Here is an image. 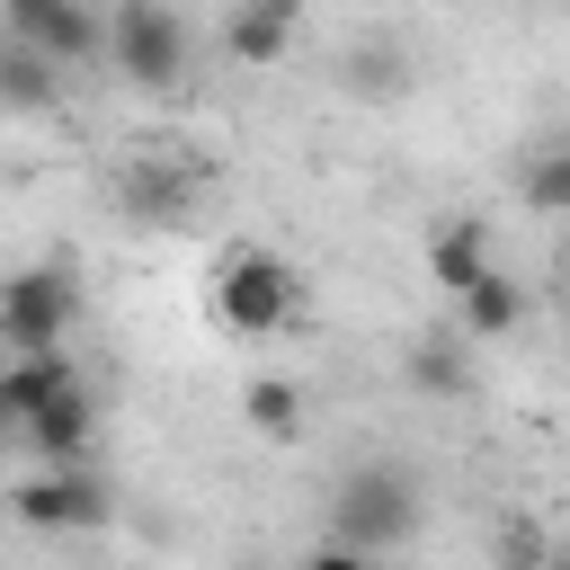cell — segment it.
<instances>
[{
	"label": "cell",
	"instance_id": "obj_11",
	"mask_svg": "<svg viewBox=\"0 0 570 570\" xmlns=\"http://www.w3.org/2000/svg\"><path fill=\"white\" fill-rule=\"evenodd\" d=\"M240 419H249V436H267V445H303V383H285V374H258L249 392H240Z\"/></svg>",
	"mask_w": 570,
	"mask_h": 570
},
{
	"label": "cell",
	"instance_id": "obj_14",
	"mask_svg": "<svg viewBox=\"0 0 570 570\" xmlns=\"http://www.w3.org/2000/svg\"><path fill=\"white\" fill-rule=\"evenodd\" d=\"M517 321H525V285H517L508 267H499L490 285H472V294H463V338H508Z\"/></svg>",
	"mask_w": 570,
	"mask_h": 570
},
{
	"label": "cell",
	"instance_id": "obj_12",
	"mask_svg": "<svg viewBox=\"0 0 570 570\" xmlns=\"http://www.w3.org/2000/svg\"><path fill=\"white\" fill-rule=\"evenodd\" d=\"M401 374H410V392H436V401L472 392V365H463V338H454V330H428V338H410Z\"/></svg>",
	"mask_w": 570,
	"mask_h": 570
},
{
	"label": "cell",
	"instance_id": "obj_3",
	"mask_svg": "<svg viewBox=\"0 0 570 570\" xmlns=\"http://www.w3.org/2000/svg\"><path fill=\"white\" fill-rule=\"evenodd\" d=\"M71 321H80V276L62 258H36V267L0 276V347L9 356H62Z\"/></svg>",
	"mask_w": 570,
	"mask_h": 570
},
{
	"label": "cell",
	"instance_id": "obj_10",
	"mask_svg": "<svg viewBox=\"0 0 570 570\" xmlns=\"http://www.w3.org/2000/svg\"><path fill=\"white\" fill-rule=\"evenodd\" d=\"M125 214L134 223H187L196 214V169H178V160H160V151H142L134 169H125Z\"/></svg>",
	"mask_w": 570,
	"mask_h": 570
},
{
	"label": "cell",
	"instance_id": "obj_8",
	"mask_svg": "<svg viewBox=\"0 0 570 570\" xmlns=\"http://www.w3.org/2000/svg\"><path fill=\"white\" fill-rule=\"evenodd\" d=\"M36 454H45V472H62V463H80L89 454V436H98V401H89V383H71V392H53L27 428H18Z\"/></svg>",
	"mask_w": 570,
	"mask_h": 570
},
{
	"label": "cell",
	"instance_id": "obj_13",
	"mask_svg": "<svg viewBox=\"0 0 570 570\" xmlns=\"http://www.w3.org/2000/svg\"><path fill=\"white\" fill-rule=\"evenodd\" d=\"M0 107H18V116L62 107V71L45 53H27V45H0Z\"/></svg>",
	"mask_w": 570,
	"mask_h": 570
},
{
	"label": "cell",
	"instance_id": "obj_5",
	"mask_svg": "<svg viewBox=\"0 0 570 570\" xmlns=\"http://www.w3.org/2000/svg\"><path fill=\"white\" fill-rule=\"evenodd\" d=\"M0 27H9V45L45 53L53 71H80V62L107 53V18H98L89 0H9Z\"/></svg>",
	"mask_w": 570,
	"mask_h": 570
},
{
	"label": "cell",
	"instance_id": "obj_9",
	"mask_svg": "<svg viewBox=\"0 0 570 570\" xmlns=\"http://www.w3.org/2000/svg\"><path fill=\"white\" fill-rule=\"evenodd\" d=\"M294 27H303V9H294V0H240V9L223 18V53H232V62H249V71H267V62H285Z\"/></svg>",
	"mask_w": 570,
	"mask_h": 570
},
{
	"label": "cell",
	"instance_id": "obj_1",
	"mask_svg": "<svg viewBox=\"0 0 570 570\" xmlns=\"http://www.w3.org/2000/svg\"><path fill=\"white\" fill-rule=\"evenodd\" d=\"M419 499H428V490H419L410 463H356V472H338V490H330V543L383 561V552H401V543L419 534V517H428Z\"/></svg>",
	"mask_w": 570,
	"mask_h": 570
},
{
	"label": "cell",
	"instance_id": "obj_2",
	"mask_svg": "<svg viewBox=\"0 0 570 570\" xmlns=\"http://www.w3.org/2000/svg\"><path fill=\"white\" fill-rule=\"evenodd\" d=\"M205 285H214V321H223L232 338H276V330L303 312V276H294V258H285V249H258V240L223 249Z\"/></svg>",
	"mask_w": 570,
	"mask_h": 570
},
{
	"label": "cell",
	"instance_id": "obj_17",
	"mask_svg": "<svg viewBox=\"0 0 570 570\" xmlns=\"http://www.w3.org/2000/svg\"><path fill=\"white\" fill-rule=\"evenodd\" d=\"M561 285H570V240H561Z\"/></svg>",
	"mask_w": 570,
	"mask_h": 570
},
{
	"label": "cell",
	"instance_id": "obj_18",
	"mask_svg": "<svg viewBox=\"0 0 570 570\" xmlns=\"http://www.w3.org/2000/svg\"><path fill=\"white\" fill-rule=\"evenodd\" d=\"M525 570H552V561H525Z\"/></svg>",
	"mask_w": 570,
	"mask_h": 570
},
{
	"label": "cell",
	"instance_id": "obj_16",
	"mask_svg": "<svg viewBox=\"0 0 570 570\" xmlns=\"http://www.w3.org/2000/svg\"><path fill=\"white\" fill-rule=\"evenodd\" d=\"M303 570H383V561H365V552H347V543H312Z\"/></svg>",
	"mask_w": 570,
	"mask_h": 570
},
{
	"label": "cell",
	"instance_id": "obj_7",
	"mask_svg": "<svg viewBox=\"0 0 570 570\" xmlns=\"http://www.w3.org/2000/svg\"><path fill=\"white\" fill-rule=\"evenodd\" d=\"M499 276V249H490V223L481 214H463V223H445L436 240H428V285H445L454 303L472 294V285H490Z\"/></svg>",
	"mask_w": 570,
	"mask_h": 570
},
{
	"label": "cell",
	"instance_id": "obj_15",
	"mask_svg": "<svg viewBox=\"0 0 570 570\" xmlns=\"http://www.w3.org/2000/svg\"><path fill=\"white\" fill-rule=\"evenodd\" d=\"M525 205L534 214H570V142H552V151L525 160Z\"/></svg>",
	"mask_w": 570,
	"mask_h": 570
},
{
	"label": "cell",
	"instance_id": "obj_6",
	"mask_svg": "<svg viewBox=\"0 0 570 570\" xmlns=\"http://www.w3.org/2000/svg\"><path fill=\"white\" fill-rule=\"evenodd\" d=\"M9 517L36 525V534H98V525L116 517V499H107V481H98L89 463H62V472L18 481V490H9Z\"/></svg>",
	"mask_w": 570,
	"mask_h": 570
},
{
	"label": "cell",
	"instance_id": "obj_4",
	"mask_svg": "<svg viewBox=\"0 0 570 570\" xmlns=\"http://www.w3.org/2000/svg\"><path fill=\"white\" fill-rule=\"evenodd\" d=\"M107 62L134 80V89H178L187 62H196V27L169 9V0H125L107 18Z\"/></svg>",
	"mask_w": 570,
	"mask_h": 570
}]
</instances>
